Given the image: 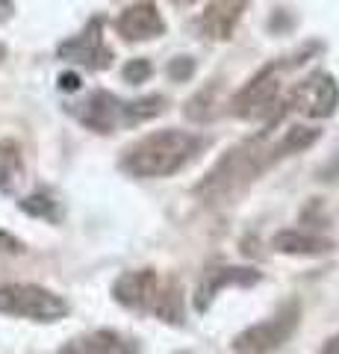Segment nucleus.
Returning <instances> with one entry per match:
<instances>
[{
    "instance_id": "nucleus-11",
    "label": "nucleus",
    "mask_w": 339,
    "mask_h": 354,
    "mask_svg": "<svg viewBox=\"0 0 339 354\" xmlns=\"http://www.w3.org/2000/svg\"><path fill=\"white\" fill-rule=\"evenodd\" d=\"M245 6H248V0H215V3H210L204 9V15L198 18L201 36H206L210 41H227L233 36Z\"/></svg>"
},
{
    "instance_id": "nucleus-19",
    "label": "nucleus",
    "mask_w": 339,
    "mask_h": 354,
    "mask_svg": "<svg viewBox=\"0 0 339 354\" xmlns=\"http://www.w3.org/2000/svg\"><path fill=\"white\" fill-rule=\"evenodd\" d=\"M59 86L65 88V92H74V88H80V77H74V74H62V77H59Z\"/></svg>"
},
{
    "instance_id": "nucleus-3",
    "label": "nucleus",
    "mask_w": 339,
    "mask_h": 354,
    "mask_svg": "<svg viewBox=\"0 0 339 354\" xmlns=\"http://www.w3.org/2000/svg\"><path fill=\"white\" fill-rule=\"evenodd\" d=\"M113 295L118 304L139 310V313H151L168 325L183 322V286L174 278L157 274L154 269L124 272L115 281Z\"/></svg>"
},
{
    "instance_id": "nucleus-13",
    "label": "nucleus",
    "mask_w": 339,
    "mask_h": 354,
    "mask_svg": "<svg viewBox=\"0 0 339 354\" xmlns=\"http://www.w3.org/2000/svg\"><path fill=\"white\" fill-rule=\"evenodd\" d=\"M74 348L77 354H136V342L124 339L115 330H95L80 342H74Z\"/></svg>"
},
{
    "instance_id": "nucleus-9",
    "label": "nucleus",
    "mask_w": 339,
    "mask_h": 354,
    "mask_svg": "<svg viewBox=\"0 0 339 354\" xmlns=\"http://www.w3.org/2000/svg\"><path fill=\"white\" fill-rule=\"evenodd\" d=\"M101 32H104L101 18L89 21V27H86L80 36H74V39L59 44V50H57L59 59L77 62V65H86V68H95V71L109 68V65H113V50L104 44Z\"/></svg>"
},
{
    "instance_id": "nucleus-16",
    "label": "nucleus",
    "mask_w": 339,
    "mask_h": 354,
    "mask_svg": "<svg viewBox=\"0 0 339 354\" xmlns=\"http://www.w3.org/2000/svg\"><path fill=\"white\" fill-rule=\"evenodd\" d=\"M21 209L30 216H41V218H53L57 216V204L48 195H30L27 201H21Z\"/></svg>"
},
{
    "instance_id": "nucleus-5",
    "label": "nucleus",
    "mask_w": 339,
    "mask_h": 354,
    "mask_svg": "<svg viewBox=\"0 0 339 354\" xmlns=\"http://www.w3.org/2000/svg\"><path fill=\"white\" fill-rule=\"evenodd\" d=\"M0 313L32 319V322H57L68 313L65 298L53 295L36 283H9L0 286Z\"/></svg>"
},
{
    "instance_id": "nucleus-10",
    "label": "nucleus",
    "mask_w": 339,
    "mask_h": 354,
    "mask_svg": "<svg viewBox=\"0 0 339 354\" xmlns=\"http://www.w3.org/2000/svg\"><path fill=\"white\" fill-rule=\"evenodd\" d=\"M115 30H118V36L127 41H148V39H157L166 32V21H162L159 9L145 0V3L127 6L124 12L118 15Z\"/></svg>"
},
{
    "instance_id": "nucleus-17",
    "label": "nucleus",
    "mask_w": 339,
    "mask_h": 354,
    "mask_svg": "<svg viewBox=\"0 0 339 354\" xmlns=\"http://www.w3.org/2000/svg\"><path fill=\"white\" fill-rule=\"evenodd\" d=\"M148 74H151V62L148 59H133L124 68V80L127 83H145Z\"/></svg>"
},
{
    "instance_id": "nucleus-6",
    "label": "nucleus",
    "mask_w": 339,
    "mask_h": 354,
    "mask_svg": "<svg viewBox=\"0 0 339 354\" xmlns=\"http://www.w3.org/2000/svg\"><path fill=\"white\" fill-rule=\"evenodd\" d=\"M280 106H283L280 115L295 113L301 118H327V115H333L336 106H339V86L331 74L316 71L307 77V80H301L295 86Z\"/></svg>"
},
{
    "instance_id": "nucleus-21",
    "label": "nucleus",
    "mask_w": 339,
    "mask_h": 354,
    "mask_svg": "<svg viewBox=\"0 0 339 354\" xmlns=\"http://www.w3.org/2000/svg\"><path fill=\"white\" fill-rule=\"evenodd\" d=\"M9 12H12V3H9V0H0V21L9 18Z\"/></svg>"
},
{
    "instance_id": "nucleus-7",
    "label": "nucleus",
    "mask_w": 339,
    "mask_h": 354,
    "mask_svg": "<svg viewBox=\"0 0 339 354\" xmlns=\"http://www.w3.org/2000/svg\"><path fill=\"white\" fill-rule=\"evenodd\" d=\"M280 68L283 65H269L257 77L239 88L231 101V113L236 118H269L275 115V106L280 104Z\"/></svg>"
},
{
    "instance_id": "nucleus-12",
    "label": "nucleus",
    "mask_w": 339,
    "mask_h": 354,
    "mask_svg": "<svg viewBox=\"0 0 339 354\" xmlns=\"http://www.w3.org/2000/svg\"><path fill=\"white\" fill-rule=\"evenodd\" d=\"M280 254H298V257H319V254H327L333 245L331 239H322V236H313V234H304V230H283L271 239Z\"/></svg>"
},
{
    "instance_id": "nucleus-20",
    "label": "nucleus",
    "mask_w": 339,
    "mask_h": 354,
    "mask_svg": "<svg viewBox=\"0 0 339 354\" xmlns=\"http://www.w3.org/2000/svg\"><path fill=\"white\" fill-rule=\"evenodd\" d=\"M319 354H339V334L327 339L325 346H322V351H319Z\"/></svg>"
},
{
    "instance_id": "nucleus-15",
    "label": "nucleus",
    "mask_w": 339,
    "mask_h": 354,
    "mask_svg": "<svg viewBox=\"0 0 339 354\" xmlns=\"http://www.w3.org/2000/svg\"><path fill=\"white\" fill-rule=\"evenodd\" d=\"M257 281H260V274L254 269H222V272H213L198 290V310H204L206 304H210V298L222 290L224 283H257Z\"/></svg>"
},
{
    "instance_id": "nucleus-2",
    "label": "nucleus",
    "mask_w": 339,
    "mask_h": 354,
    "mask_svg": "<svg viewBox=\"0 0 339 354\" xmlns=\"http://www.w3.org/2000/svg\"><path fill=\"white\" fill-rule=\"evenodd\" d=\"M206 148V139L198 133L189 130H157L148 133L145 139L133 142L124 157H122V169L133 177H168L174 171L186 169L189 162L198 160V153Z\"/></svg>"
},
{
    "instance_id": "nucleus-18",
    "label": "nucleus",
    "mask_w": 339,
    "mask_h": 354,
    "mask_svg": "<svg viewBox=\"0 0 339 354\" xmlns=\"http://www.w3.org/2000/svg\"><path fill=\"white\" fill-rule=\"evenodd\" d=\"M192 68H195L192 59H174V62H171V68H168V74L174 77V80H177V77H180V80H186V77L192 74Z\"/></svg>"
},
{
    "instance_id": "nucleus-14",
    "label": "nucleus",
    "mask_w": 339,
    "mask_h": 354,
    "mask_svg": "<svg viewBox=\"0 0 339 354\" xmlns=\"http://www.w3.org/2000/svg\"><path fill=\"white\" fill-rule=\"evenodd\" d=\"M24 183V157L15 142H0V192H15Z\"/></svg>"
},
{
    "instance_id": "nucleus-8",
    "label": "nucleus",
    "mask_w": 339,
    "mask_h": 354,
    "mask_svg": "<svg viewBox=\"0 0 339 354\" xmlns=\"http://www.w3.org/2000/svg\"><path fill=\"white\" fill-rule=\"evenodd\" d=\"M298 322H301V307L292 301V304L283 307L278 316H271V319H266V322L242 330V334L233 339V348L239 354H266L271 348L283 346V342L295 334Z\"/></svg>"
},
{
    "instance_id": "nucleus-22",
    "label": "nucleus",
    "mask_w": 339,
    "mask_h": 354,
    "mask_svg": "<svg viewBox=\"0 0 339 354\" xmlns=\"http://www.w3.org/2000/svg\"><path fill=\"white\" fill-rule=\"evenodd\" d=\"M174 6H192V3H198V0H171Z\"/></svg>"
},
{
    "instance_id": "nucleus-1",
    "label": "nucleus",
    "mask_w": 339,
    "mask_h": 354,
    "mask_svg": "<svg viewBox=\"0 0 339 354\" xmlns=\"http://www.w3.org/2000/svg\"><path fill=\"white\" fill-rule=\"evenodd\" d=\"M316 139H319V130L316 127H289L280 133L278 142H269V133H262V136L251 139L227 153V157L206 174V180L198 186V192L210 195V198L233 195L242 189V186H248L257 174L266 171L269 165H275L280 157H289V153L310 148Z\"/></svg>"
},
{
    "instance_id": "nucleus-4",
    "label": "nucleus",
    "mask_w": 339,
    "mask_h": 354,
    "mask_svg": "<svg viewBox=\"0 0 339 354\" xmlns=\"http://www.w3.org/2000/svg\"><path fill=\"white\" fill-rule=\"evenodd\" d=\"M166 109V101L159 95H148L139 101H118L109 92H95L86 97V104H80L77 118L95 133H113L118 127L142 124V121L159 115Z\"/></svg>"
}]
</instances>
